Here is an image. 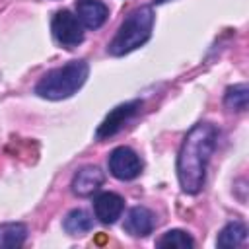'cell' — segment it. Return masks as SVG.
Here are the masks:
<instances>
[{"mask_svg":"<svg viewBox=\"0 0 249 249\" xmlns=\"http://www.w3.org/2000/svg\"><path fill=\"white\" fill-rule=\"evenodd\" d=\"M154 27V10L152 6H140L132 10L126 19L121 23L119 31L115 33L113 41L109 43L107 51L113 56H123L138 47H142L152 37Z\"/></svg>","mask_w":249,"mask_h":249,"instance_id":"cell-3","label":"cell"},{"mask_svg":"<svg viewBox=\"0 0 249 249\" xmlns=\"http://www.w3.org/2000/svg\"><path fill=\"white\" fill-rule=\"evenodd\" d=\"M140 107H142V101H138V99L126 101V103H123V105H117V107L103 119V123L97 126L95 138H97V140H103V138H109V136L117 134V132L124 126V123H126L130 117L136 115V111H138Z\"/></svg>","mask_w":249,"mask_h":249,"instance_id":"cell-6","label":"cell"},{"mask_svg":"<svg viewBox=\"0 0 249 249\" xmlns=\"http://www.w3.org/2000/svg\"><path fill=\"white\" fill-rule=\"evenodd\" d=\"M245 239H247V226L235 220L222 228V231L218 233L216 245L218 247H239L245 243Z\"/></svg>","mask_w":249,"mask_h":249,"instance_id":"cell-12","label":"cell"},{"mask_svg":"<svg viewBox=\"0 0 249 249\" xmlns=\"http://www.w3.org/2000/svg\"><path fill=\"white\" fill-rule=\"evenodd\" d=\"M51 31H53V37L58 45H62L64 49H74L78 47L82 41H84V29H82V23L80 19L68 12V10H58L54 16H53V21H51Z\"/></svg>","mask_w":249,"mask_h":249,"instance_id":"cell-4","label":"cell"},{"mask_svg":"<svg viewBox=\"0 0 249 249\" xmlns=\"http://www.w3.org/2000/svg\"><path fill=\"white\" fill-rule=\"evenodd\" d=\"M123 208H124L123 196L111 191L97 195L93 200V214L101 224H115L121 218Z\"/></svg>","mask_w":249,"mask_h":249,"instance_id":"cell-8","label":"cell"},{"mask_svg":"<svg viewBox=\"0 0 249 249\" xmlns=\"http://www.w3.org/2000/svg\"><path fill=\"white\" fill-rule=\"evenodd\" d=\"M156 226V216L146 206H132L124 218L123 230L132 237H146Z\"/></svg>","mask_w":249,"mask_h":249,"instance_id":"cell-9","label":"cell"},{"mask_svg":"<svg viewBox=\"0 0 249 249\" xmlns=\"http://www.w3.org/2000/svg\"><path fill=\"white\" fill-rule=\"evenodd\" d=\"M158 247H179V249H189L195 245V239L183 231V230H169L165 231L158 241H156Z\"/></svg>","mask_w":249,"mask_h":249,"instance_id":"cell-15","label":"cell"},{"mask_svg":"<svg viewBox=\"0 0 249 249\" xmlns=\"http://www.w3.org/2000/svg\"><path fill=\"white\" fill-rule=\"evenodd\" d=\"M154 2H158V4H160V2H165V0H154Z\"/></svg>","mask_w":249,"mask_h":249,"instance_id":"cell-16","label":"cell"},{"mask_svg":"<svg viewBox=\"0 0 249 249\" xmlns=\"http://www.w3.org/2000/svg\"><path fill=\"white\" fill-rule=\"evenodd\" d=\"M76 18L82 27L99 29L109 18V8L99 0H76Z\"/></svg>","mask_w":249,"mask_h":249,"instance_id":"cell-10","label":"cell"},{"mask_svg":"<svg viewBox=\"0 0 249 249\" xmlns=\"http://www.w3.org/2000/svg\"><path fill=\"white\" fill-rule=\"evenodd\" d=\"M89 66L84 60H70L58 68L49 70L35 86V93L43 99L58 101L74 95L88 80Z\"/></svg>","mask_w":249,"mask_h":249,"instance_id":"cell-2","label":"cell"},{"mask_svg":"<svg viewBox=\"0 0 249 249\" xmlns=\"http://www.w3.org/2000/svg\"><path fill=\"white\" fill-rule=\"evenodd\" d=\"M109 171L115 179L121 181H132L142 173V160L140 156L128 148V146H119L109 154Z\"/></svg>","mask_w":249,"mask_h":249,"instance_id":"cell-5","label":"cell"},{"mask_svg":"<svg viewBox=\"0 0 249 249\" xmlns=\"http://www.w3.org/2000/svg\"><path fill=\"white\" fill-rule=\"evenodd\" d=\"M62 228L70 235H84L93 228V218H91L89 212H86L82 208H74L66 214V218L62 222Z\"/></svg>","mask_w":249,"mask_h":249,"instance_id":"cell-11","label":"cell"},{"mask_svg":"<svg viewBox=\"0 0 249 249\" xmlns=\"http://www.w3.org/2000/svg\"><path fill=\"white\" fill-rule=\"evenodd\" d=\"M27 239V228L21 222L0 224V249L2 247H21Z\"/></svg>","mask_w":249,"mask_h":249,"instance_id":"cell-13","label":"cell"},{"mask_svg":"<svg viewBox=\"0 0 249 249\" xmlns=\"http://www.w3.org/2000/svg\"><path fill=\"white\" fill-rule=\"evenodd\" d=\"M247 103H249V88L247 84H235V86H230L224 93V105L230 109V111H245L247 109Z\"/></svg>","mask_w":249,"mask_h":249,"instance_id":"cell-14","label":"cell"},{"mask_svg":"<svg viewBox=\"0 0 249 249\" xmlns=\"http://www.w3.org/2000/svg\"><path fill=\"white\" fill-rule=\"evenodd\" d=\"M218 128L212 123H196L183 138L177 154V179L187 195L202 191L206 181V167L214 154Z\"/></svg>","mask_w":249,"mask_h":249,"instance_id":"cell-1","label":"cell"},{"mask_svg":"<svg viewBox=\"0 0 249 249\" xmlns=\"http://www.w3.org/2000/svg\"><path fill=\"white\" fill-rule=\"evenodd\" d=\"M105 181V173L97 165H84L72 177V193L78 196H91Z\"/></svg>","mask_w":249,"mask_h":249,"instance_id":"cell-7","label":"cell"}]
</instances>
